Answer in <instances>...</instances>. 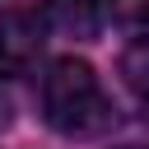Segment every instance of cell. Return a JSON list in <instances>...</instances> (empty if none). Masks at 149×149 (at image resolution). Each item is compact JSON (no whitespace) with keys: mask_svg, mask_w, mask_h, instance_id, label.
I'll use <instances>...</instances> for the list:
<instances>
[{"mask_svg":"<svg viewBox=\"0 0 149 149\" xmlns=\"http://www.w3.org/2000/svg\"><path fill=\"white\" fill-rule=\"evenodd\" d=\"M42 116L65 140H93L112 126V98L98 79V70L79 56L51 61L42 74Z\"/></svg>","mask_w":149,"mask_h":149,"instance_id":"cell-1","label":"cell"},{"mask_svg":"<svg viewBox=\"0 0 149 149\" xmlns=\"http://www.w3.org/2000/svg\"><path fill=\"white\" fill-rule=\"evenodd\" d=\"M47 19L33 9H0V74H28L42 56Z\"/></svg>","mask_w":149,"mask_h":149,"instance_id":"cell-2","label":"cell"},{"mask_svg":"<svg viewBox=\"0 0 149 149\" xmlns=\"http://www.w3.org/2000/svg\"><path fill=\"white\" fill-rule=\"evenodd\" d=\"M42 19L65 37H93L102 23V0H42Z\"/></svg>","mask_w":149,"mask_h":149,"instance_id":"cell-3","label":"cell"},{"mask_svg":"<svg viewBox=\"0 0 149 149\" xmlns=\"http://www.w3.org/2000/svg\"><path fill=\"white\" fill-rule=\"evenodd\" d=\"M121 74H126V84H130L140 98H149V42H140V47H130V51H126Z\"/></svg>","mask_w":149,"mask_h":149,"instance_id":"cell-4","label":"cell"},{"mask_svg":"<svg viewBox=\"0 0 149 149\" xmlns=\"http://www.w3.org/2000/svg\"><path fill=\"white\" fill-rule=\"evenodd\" d=\"M112 19L126 28H149V0H112Z\"/></svg>","mask_w":149,"mask_h":149,"instance_id":"cell-5","label":"cell"},{"mask_svg":"<svg viewBox=\"0 0 149 149\" xmlns=\"http://www.w3.org/2000/svg\"><path fill=\"white\" fill-rule=\"evenodd\" d=\"M5 121H9V102L0 98V126H5Z\"/></svg>","mask_w":149,"mask_h":149,"instance_id":"cell-6","label":"cell"},{"mask_svg":"<svg viewBox=\"0 0 149 149\" xmlns=\"http://www.w3.org/2000/svg\"><path fill=\"white\" fill-rule=\"evenodd\" d=\"M126 149H140V144H126Z\"/></svg>","mask_w":149,"mask_h":149,"instance_id":"cell-7","label":"cell"}]
</instances>
